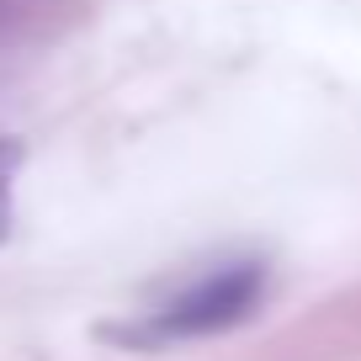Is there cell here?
<instances>
[{"label": "cell", "mask_w": 361, "mask_h": 361, "mask_svg": "<svg viewBox=\"0 0 361 361\" xmlns=\"http://www.w3.org/2000/svg\"><path fill=\"white\" fill-rule=\"evenodd\" d=\"M266 298V260H218L170 298H159L138 324H128L117 340L128 345H176V340H207L245 324Z\"/></svg>", "instance_id": "cell-1"}, {"label": "cell", "mask_w": 361, "mask_h": 361, "mask_svg": "<svg viewBox=\"0 0 361 361\" xmlns=\"http://www.w3.org/2000/svg\"><path fill=\"white\" fill-rule=\"evenodd\" d=\"M16 170H22V144L16 138H0V245H6V234H11V218H16Z\"/></svg>", "instance_id": "cell-2"}]
</instances>
